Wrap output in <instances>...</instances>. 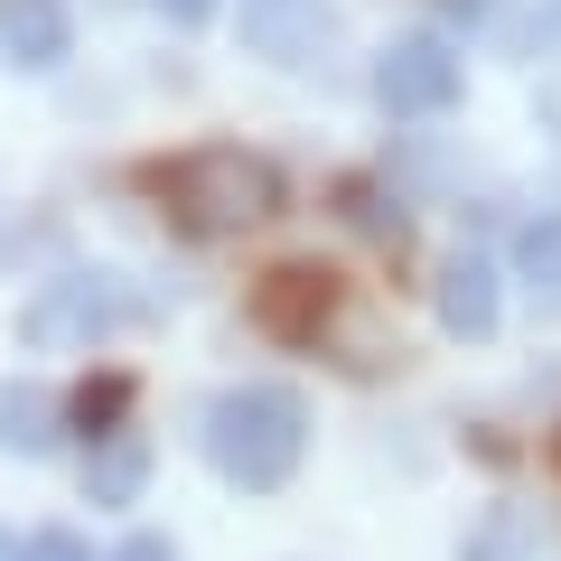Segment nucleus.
Masks as SVG:
<instances>
[{
  "instance_id": "5",
  "label": "nucleus",
  "mask_w": 561,
  "mask_h": 561,
  "mask_svg": "<svg viewBox=\"0 0 561 561\" xmlns=\"http://www.w3.org/2000/svg\"><path fill=\"white\" fill-rule=\"evenodd\" d=\"M440 328L449 337H486V328H496V262L486 253H449L440 262Z\"/></svg>"
},
{
  "instance_id": "13",
  "label": "nucleus",
  "mask_w": 561,
  "mask_h": 561,
  "mask_svg": "<svg viewBox=\"0 0 561 561\" xmlns=\"http://www.w3.org/2000/svg\"><path fill=\"white\" fill-rule=\"evenodd\" d=\"M150 10H160V20H179V28H197L206 10H216V0H150Z\"/></svg>"
},
{
  "instance_id": "10",
  "label": "nucleus",
  "mask_w": 561,
  "mask_h": 561,
  "mask_svg": "<svg viewBox=\"0 0 561 561\" xmlns=\"http://www.w3.org/2000/svg\"><path fill=\"white\" fill-rule=\"evenodd\" d=\"M505 47H515V57H534V47H561V0H534L524 20H505Z\"/></svg>"
},
{
  "instance_id": "8",
  "label": "nucleus",
  "mask_w": 561,
  "mask_h": 561,
  "mask_svg": "<svg viewBox=\"0 0 561 561\" xmlns=\"http://www.w3.org/2000/svg\"><path fill=\"white\" fill-rule=\"evenodd\" d=\"M515 272L534 280V290H561V206H542V216L515 234Z\"/></svg>"
},
{
  "instance_id": "6",
  "label": "nucleus",
  "mask_w": 561,
  "mask_h": 561,
  "mask_svg": "<svg viewBox=\"0 0 561 561\" xmlns=\"http://www.w3.org/2000/svg\"><path fill=\"white\" fill-rule=\"evenodd\" d=\"M66 38H76L66 28V0H0V47L20 66H57Z\"/></svg>"
},
{
  "instance_id": "1",
  "label": "nucleus",
  "mask_w": 561,
  "mask_h": 561,
  "mask_svg": "<svg viewBox=\"0 0 561 561\" xmlns=\"http://www.w3.org/2000/svg\"><path fill=\"white\" fill-rule=\"evenodd\" d=\"M150 197L179 234H243L280 206V169L262 150H187V160H160L150 169Z\"/></svg>"
},
{
  "instance_id": "12",
  "label": "nucleus",
  "mask_w": 561,
  "mask_h": 561,
  "mask_svg": "<svg viewBox=\"0 0 561 561\" xmlns=\"http://www.w3.org/2000/svg\"><path fill=\"white\" fill-rule=\"evenodd\" d=\"M28 561H94L76 534H28Z\"/></svg>"
},
{
  "instance_id": "15",
  "label": "nucleus",
  "mask_w": 561,
  "mask_h": 561,
  "mask_svg": "<svg viewBox=\"0 0 561 561\" xmlns=\"http://www.w3.org/2000/svg\"><path fill=\"white\" fill-rule=\"evenodd\" d=\"M243 10H253L262 28H280V10H319V0H243Z\"/></svg>"
},
{
  "instance_id": "3",
  "label": "nucleus",
  "mask_w": 561,
  "mask_h": 561,
  "mask_svg": "<svg viewBox=\"0 0 561 561\" xmlns=\"http://www.w3.org/2000/svg\"><path fill=\"white\" fill-rule=\"evenodd\" d=\"M459 84H468V66H459V47L449 38H393L375 57V94H383V113H449L459 103Z\"/></svg>"
},
{
  "instance_id": "11",
  "label": "nucleus",
  "mask_w": 561,
  "mask_h": 561,
  "mask_svg": "<svg viewBox=\"0 0 561 561\" xmlns=\"http://www.w3.org/2000/svg\"><path fill=\"white\" fill-rule=\"evenodd\" d=\"M346 216H356L365 234H383V243H402V206H393V216H383V197H375V187H365V179L346 187Z\"/></svg>"
},
{
  "instance_id": "4",
  "label": "nucleus",
  "mask_w": 561,
  "mask_h": 561,
  "mask_svg": "<svg viewBox=\"0 0 561 561\" xmlns=\"http://www.w3.org/2000/svg\"><path fill=\"white\" fill-rule=\"evenodd\" d=\"M253 328L290 346H319L337 328V272H309V262H280V272L253 280Z\"/></svg>"
},
{
  "instance_id": "14",
  "label": "nucleus",
  "mask_w": 561,
  "mask_h": 561,
  "mask_svg": "<svg viewBox=\"0 0 561 561\" xmlns=\"http://www.w3.org/2000/svg\"><path fill=\"white\" fill-rule=\"evenodd\" d=\"M113 561H169V542H160V534H131V542H122Z\"/></svg>"
},
{
  "instance_id": "7",
  "label": "nucleus",
  "mask_w": 561,
  "mask_h": 561,
  "mask_svg": "<svg viewBox=\"0 0 561 561\" xmlns=\"http://www.w3.org/2000/svg\"><path fill=\"white\" fill-rule=\"evenodd\" d=\"M0 449H20V459L57 449V402H47L38 383H20V393H0Z\"/></svg>"
},
{
  "instance_id": "16",
  "label": "nucleus",
  "mask_w": 561,
  "mask_h": 561,
  "mask_svg": "<svg viewBox=\"0 0 561 561\" xmlns=\"http://www.w3.org/2000/svg\"><path fill=\"white\" fill-rule=\"evenodd\" d=\"M0 561H28V542H0Z\"/></svg>"
},
{
  "instance_id": "9",
  "label": "nucleus",
  "mask_w": 561,
  "mask_h": 561,
  "mask_svg": "<svg viewBox=\"0 0 561 561\" xmlns=\"http://www.w3.org/2000/svg\"><path fill=\"white\" fill-rule=\"evenodd\" d=\"M140 478H150V449H140V440H113V449L94 459V496H103V505H131Z\"/></svg>"
},
{
  "instance_id": "2",
  "label": "nucleus",
  "mask_w": 561,
  "mask_h": 561,
  "mask_svg": "<svg viewBox=\"0 0 561 561\" xmlns=\"http://www.w3.org/2000/svg\"><path fill=\"white\" fill-rule=\"evenodd\" d=\"M300 449H309V412H300V393H280V383H243V393H225L216 412H206V459L234 486H253V496L290 486Z\"/></svg>"
}]
</instances>
